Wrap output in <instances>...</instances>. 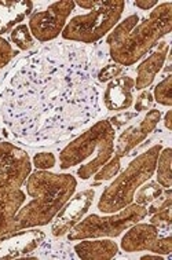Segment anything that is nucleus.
I'll return each mask as SVG.
<instances>
[{
    "mask_svg": "<svg viewBox=\"0 0 172 260\" xmlns=\"http://www.w3.org/2000/svg\"><path fill=\"white\" fill-rule=\"evenodd\" d=\"M99 52L50 43L21 58L0 90L3 133L30 147L55 145L100 114Z\"/></svg>",
    "mask_w": 172,
    "mask_h": 260,
    "instance_id": "obj_1",
    "label": "nucleus"
},
{
    "mask_svg": "<svg viewBox=\"0 0 172 260\" xmlns=\"http://www.w3.org/2000/svg\"><path fill=\"white\" fill-rule=\"evenodd\" d=\"M157 5V0H136V2H134L135 7H138L141 10H150L156 7Z\"/></svg>",
    "mask_w": 172,
    "mask_h": 260,
    "instance_id": "obj_31",
    "label": "nucleus"
},
{
    "mask_svg": "<svg viewBox=\"0 0 172 260\" xmlns=\"http://www.w3.org/2000/svg\"><path fill=\"white\" fill-rule=\"evenodd\" d=\"M17 54H19V51L11 47V44L6 39L0 38V69L7 67L11 59L17 57Z\"/></svg>",
    "mask_w": 172,
    "mask_h": 260,
    "instance_id": "obj_28",
    "label": "nucleus"
},
{
    "mask_svg": "<svg viewBox=\"0 0 172 260\" xmlns=\"http://www.w3.org/2000/svg\"><path fill=\"white\" fill-rule=\"evenodd\" d=\"M154 98L153 94L149 90H144L141 94L136 96V102H135V112H144V110H149L153 108Z\"/></svg>",
    "mask_w": 172,
    "mask_h": 260,
    "instance_id": "obj_29",
    "label": "nucleus"
},
{
    "mask_svg": "<svg viewBox=\"0 0 172 260\" xmlns=\"http://www.w3.org/2000/svg\"><path fill=\"white\" fill-rule=\"evenodd\" d=\"M32 164H33L36 170L48 171L55 167V164H57V158L54 156V153H50V151L36 153L33 156V158H32Z\"/></svg>",
    "mask_w": 172,
    "mask_h": 260,
    "instance_id": "obj_26",
    "label": "nucleus"
},
{
    "mask_svg": "<svg viewBox=\"0 0 172 260\" xmlns=\"http://www.w3.org/2000/svg\"><path fill=\"white\" fill-rule=\"evenodd\" d=\"M150 223L157 227L163 234H169L172 226V216H171V207L165 208L160 212H156L152 215Z\"/></svg>",
    "mask_w": 172,
    "mask_h": 260,
    "instance_id": "obj_23",
    "label": "nucleus"
},
{
    "mask_svg": "<svg viewBox=\"0 0 172 260\" xmlns=\"http://www.w3.org/2000/svg\"><path fill=\"white\" fill-rule=\"evenodd\" d=\"M134 88L135 80L129 76H119L115 80L109 81L104 92V104L106 109L112 112L128 109L134 102Z\"/></svg>",
    "mask_w": 172,
    "mask_h": 260,
    "instance_id": "obj_14",
    "label": "nucleus"
},
{
    "mask_svg": "<svg viewBox=\"0 0 172 260\" xmlns=\"http://www.w3.org/2000/svg\"><path fill=\"white\" fill-rule=\"evenodd\" d=\"M161 149L163 146L157 143L129 162L128 167L104 190L98 201V209L100 212H119L132 204L135 191L139 186L146 183L154 175Z\"/></svg>",
    "mask_w": 172,
    "mask_h": 260,
    "instance_id": "obj_5",
    "label": "nucleus"
},
{
    "mask_svg": "<svg viewBox=\"0 0 172 260\" xmlns=\"http://www.w3.org/2000/svg\"><path fill=\"white\" fill-rule=\"evenodd\" d=\"M172 29V3L157 5L150 15L142 18L119 44L109 47L110 58L121 67H131L156 47L158 40Z\"/></svg>",
    "mask_w": 172,
    "mask_h": 260,
    "instance_id": "obj_4",
    "label": "nucleus"
},
{
    "mask_svg": "<svg viewBox=\"0 0 172 260\" xmlns=\"http://www.w3.org/2000/svg\"><path fill=\"white\" fill-rule=\"evenodd\" d=\"M121 249L127 253L150 251L157 255H169L172 249L171 234H165L158 230L152 223H135L125 233L121 242Z\"/></svg>",
    "mask_w": 172,
    "mask_h": 260,
    "instance_id": "obj_10",
    "label": "nucleus"
},
{
    "mask_svg": "<svg viewBox=\"0 0 172 260\" xmlns=\"http://www.w3.org/2000/svg\"><path fill=\"white\" fill-rule=\"evenodd\" d=\"M168 52H169L168 42L158 43L156 50L146 59L139 63L138 68H136V80H135L136 90H145L149 85L153 84L157 73L165 65Z\"/></svg>",
    "mask_w": 172,
    "mask_h": 260,
    "instance_id": "obj_15",
    "label": "nucleus"
},
{
    "mask_svg": "<svg viewBox=\"0 0 172 260\" xmlns=\"http://www.w3.org/2000/svg\"><path fill=\"white\" fill-rule=\"evenodd\" d=\"M164 189L158 185L157 182H149L146 185L139 186L138 190L135 191L134 199L136 204L139 205H148V204L153 203L154 200L160 197L163 194Z\"/></svg>",
    "mask_w": 172,
    "mask_h": 260,
    "instance_id": "obj_20",
    "label": "nucleus"
},
{
    "mask_svg": "<svg viewBox=\"0 0 172 260\" xmlns=\"http://www.w3.org/2000/svg\"><path fill=\"white\" fill-rule=\"evenodd\" d=\"M150 208L148 209V215H153L156 212H160L165 208H169L172 205V191L171 189H165V191H163V194L154 200L153 203H150Z\"/></svg>",
    "mask_w": 172,
    "mask_h": 260,
    "instance_id": "obj_27",
    "label": "nucleus"
},
{
    "mask_svg": "<svg viewBox=\"0 0 172 260\" xmlns=\"http://www.w3.org/2000/svg\"><path fill=\"white\" fill-rule=\"evenodd\" d=\"M148 216V208L136 203L129 204L119 212L106 213V216H99L91 213L82 219L67 233L69 241L100 238V237H119L121 233L128 230L135 223L141 222Z\"/></svg>",
    "mask_w": 172,
    "mask_h": 260,
    "instance_id": "obj_8",
    "label": "nucleus"
},
{
    "mask_svg": "<svg viewBox=\"0 0 172 260\" xmlns=\"http://www.w3.org/2000/svg\"><path fill=\"white\" fill-rule=\"evenodd\" d=\"M116 129L109 120H99L69 142L59 153V168L79 166L76 175L88 180L115 154Z\"/></svg>",
    "mask_w": 172,
    "mask_h": 260,
    "instance_id": "obj_3",
    "label": "nucleus"
},
{
    "mask_svg": "<svg viewBox=\"0 0 172 260\" xmlns=\"http://www.w3.org/2000/svg\"><path fill=\"white\" fill-rule=\"evenodd\" d=\"M75 5L79 6V7H82V9L92 10L95 7L96 0H77V2H75Z\"/></svg>",
    "mask_w": 172,
    "mask_h": 260,
    "instance_id": "obj_32",
    "label": "nucleus"
},
{
    "mask_svg": "<svg viewBox=\"0 0 172 260\" xmlns=\"http://www.w3.org/2000/svg\"><path fill=\"white\" fill-rule=\"evenodd\" d=\"M25 183L26 193L32 200L15 215L13 232L48 224L77 187L76 178L71 174H54L42 170L30 172Z\"/></svg>",
    "mask_w": 172,
    "mask_h": 260,
    "instance_id": "obj_2",
    "label": "nucleus"
},
{
    "mask_svg": "<svg viewBox=\"0 0 172 260\" xmlns=\"http://www.w3.org/2000/svg\"><path fill=\"white\" fill-rule=\"evenodd\" d=\"M46 240V233L36 229H24L0 237V260L25 259Z\"/></svg>",
    "mask_w": 172,
    "mask_h": 260,
    "instance_id": "obj_12",
    "label": "nucleus"
},
{
    "mask_svg": "<svg viewBox=\"0 0 172 260\" xmlns=\"http://www.w3.org/2000/svg\"><path fill=\"white\" fill-rule=\"evenodd\" d=\"M161 120V112L158 109H150L139 123L128 127L117 139L115 146V154L120 158L128 156L135 147L139 146L145 139L153 133Z\"/></svg>",
    "mask_w": 172,
    "mask_h": 260,
    "instance_id": "obj_13",
    "label": "nucleus"
},
{
    "mask_svg": "<svg viewBox=\"0 0 172 260\" xmlns=\"http://www.w3.org/2000/svg\"><path fill=\"white\" fill-rule=\"evenodd\" d=\"M171 117H172V110H168L167 113H165V116H164V127L167 128L168 131H171L172 129Z\"/></svg>",
    "mask_w": 172,
    "mask_h": 260,
    "instance_id": "obj_33",
    "label": "nucleus"
},
{
    "mask_svg": "<svg viewBox=\"0 0 172 260\" xmlns=\"http://www.w3.org/2000/svg\"><path fill=\"white\" fill-rule=\"evenodd\" d=\"M124 71V68L117 63H108L102 67L96 73V81L98 83H109V81L117 79Z\"/></svg>",
    "mask_w": 172,
    "mask_h": 260,
    "instance_id": "obj_24",
    "label": "nucleus"
},
{
    "mask_svg": "<svg viewBox=\"0 0 172 260\" xmlns=\"http://www.w3.org/2000/svg\"><path fill=\"white\" fill-rule=\"evenodd\" d=\"M10 39H11V42L14 43L15 46L18 47V50H21V51H28V50H30L35 46L33 36L30 34L28 25L25 24L17 25L11 30Z\"/></svg>",
    "mask_w": 172,
    "mask_h": 260,
    "instance_id": "obj_19",
    "label": "nucleus"
},
{
    "mask_svg": "<svg viewBox=\"0 0 172 260\" xmlns=\"http://www.w3.org/2000/svg\"><path fill=\"white\" fill-rule=\"evenodd\" d=\"M124 9L123 0H96L95 7L88 14L76 15L65 25L61 36L65 42L91 46L115 28Z\"/></svg>",
    "mask_w": 172,
    "mask_h": 260,
    "instance_id": "obj_6",
    "label": "nucleus"
},
{
    "mask_svg": "<svg viewBox=\"0 0 172 260\" xmlns=\"http://www.w3.org/2000/svg\"><path fill=\"white\" fill-rule=\"evenodd\" d=\"M142 260H163V255H145L141 257Z\"/></svg>",
    "mask_w": 172,
    "mask_h": 260,
    "instance_id": "obj_34",
    "label": "nucleus"
},
{
    "mask_svg": "<svg viewBox=\"0 0 172 260\" xmlns=\"http://www.w3.org/2000/svg\"><path fill=\"white\" fill-rule=\"evenodd\" d=\"M75 253L82 260H110L119 253V245L112 240L82 241L75 245Z\"/></svg>",
    "mask_w": 172,
    "mask_h": 260,
    "instance_id": "obj_17",
    "label": "nucleus"
},
{
    "mask_svg": "<svg viewBox=\"0 0 172 260\" xmlns=\"http://www.w3.org/2000/svg\"><path fill=\"white\" fill-rule=\"evenodd\" d=\"M171 162H172V149L165 147L161 149L157 158V166H156V175H157L158 185L163 189H171L172 186V172H171Z\"/></svg>",
    "mask_w": 172,
    "mask_h": 260,
    "instance_id": "obj_18",
    "label": "nucleus"
},
{
    "mask_svg": "<svg viewBox=\"0 0 172 260\" xmlns=\"http://www.w3.org/2000/svg\"><path fill=\"white\" fill-rule=\"evenodd\" d=\"M94 199H95L94 189H86L77 194H73L53 219L54 222L51 224L53 236L58 238L67 234L69 230L73 226H76L83 216L88 212V209L94 203Z\"/></svg>",
    "mask_w": 172,
    "mask_h": 260,
    "instance_id": "obj_11",
    "label": "nucleus"
},
{
    "mask_svg": "<svg viewBox=\"0 0 172 260\" xmlns=\"http://www.w3.org/2000/svg\"><path fill=\"white\" fill-rule=\"evenodd\" d=\"M120 168H121V158L119 156L113 154L105 166L102 167L95 175L92 176L95 182H104V180H109L112 178H115L119 174Z\"/></svg>",
    "mask_w": 172,
    "mask_h": 260,
    "instance_id": "obj_22",
    "label": "nucleus"
},
{
    "mask_svg": "<svg viewBox=\"0 0 172 260\" xmlns=\"http://www.w3.org/2000/svg\"><path fill=\"white\" fill-rule=\"evenodd\" d=\"M172 73H167L163 80L154 87V102L163 106H172Z\"/></svg>",
    "mask_w": 172,
    "mask_h": 260,
    "instance_id": "obj_21",
    "label": "nucleus"
},
{
    "mask_svg": "<svg viewBox=\"0 0 172 260\" xmlns=\"http://www.w3.org/2000/svg\"><path fill=\"white\" fill-rule=\"evenodd\" d=\"M73 0L54 2L43 11H36L29 18L28 28L30 34L40 43L53 42L62 34L66 19L75 10Z\"/></svg>",
    "mask_w": 172,
    "mask_h": 260,
    "instance_id": "obj_9",
    "label": "nucleus"
},
{
    "mask_svg": "<svg viewBox=\"0 0 172 260\" xmlns=\"http://www.w3.org/2000/svg\"><path fill=\"white\" fill-rule=\"evenodd\" d=\"M33 10L30 0H0V35L19 25Z\"/></svg>",
    "mask_w": 172,
    "mask_h": 260,
    "instance_id": "obj_16",
    "label": "nucleus"
},
{
    "mask_svg": "<svg viewBox=\"0 0 172 260\" xmlns=\"http://www.w3.org/2000/svg\"><path fill=\"white\" fill-rule=\"evenodd\" d=\"M22 153V149L15 146L14 143L11 142H0V168L9 164L10 161H13L17 156Z\"/></svg>",
    "mask_w": 172,
    "mask_h": 260,
    "instance_id": "obj_25",
    "label": "nucleus"
},
{
    "mask_svg": "<svg viewBox=\"0 0 172 260\" xmlns=\"http://www.w3.org/2000/svg\"><path fill=\"white\" fill-rule=\"evenodd\" d=\"M32 172V161L25 150L0 168V237L13 232L15 215L26 196L21 190Z\"/></svg>",
    "mask_w": 172,
    "mask_h": 260,
    "instance_id": "obj_7",
    "label": "nucleus"
},
{
    "mask_svg": "<svg viewBox=\"0 0 172 260\" xmlns=\"http://www.w3.org/2000/svg\"><path fill=\"white\" fill-rule=\"evenodd\" d=\"M138 116L136 112H124V113H120V114H116L113 117L108 118L109 120V123L113 125V128H120L123 127L124 124H127L131 120V118H135Z\"/></svg>",
    "mask_w": 172,
    "mask_h": 260,
    "instance_id": "obj_30",
    "label": "nucleus"
}]
</instances>
